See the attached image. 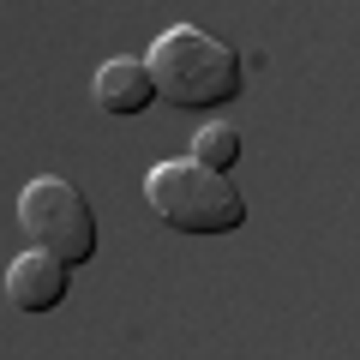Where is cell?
Listing matches in <instances>:
<instances>
[{"label":"cell","instance_id":"cell-2","mask_svg":"<svg viewBox=\"0 0 360 360\" xmlns=\"http://www.w3.org/2000/svg\"><path fill=\"white\" fill-rule=\"evenodd\" d=\"M144 198L150 210L180 234H234L246 229V198L229 174H210L193 156L186 162H156L144 174Z\"/></svg>","mask_w":360,"mask_h":360},{"label":"cell","instance_id":"cell-4","mask_svg":"<svg viewBox=\"0 0 360 360\" xmlns=\"http://www.w3.org/2000/svg\"><path fill=\"white\" fill-rule=\"evenodd\" d=\"M66 288H72V270L60 258H49V252H25L6 270V300L18 312H54L66 300Z\"/></svg>","mask_w":360,"mask_h":360},{"label":"cell","instance_id":"cell-5","mask_svg":"<svg viewBox=\"0 0 360 360\" xmlns=\"http://www.w3.org/2000/svg\"><path fill=\"white\" fill-rule=\"evenodd\" d=\"M90 96H96V108L132 120V115H144V108L156 103V78H150V66H144V60H127V54H120V60H108L103 72H96Z\"/></svg>","mask_w":360,"mask_h":360},{"label":"cell","instance_id":"cell-3","mask_svg":"<svg viewBox=\"0 0 360 360\" xmlns=\"http://www.w3.org/2000/svg\"><path fill=\"white\" fill-rule=\"evenodd\" d=\"M18 222H25L30 246L49 252V258H60L66 270L96 258V210H90V198L60 174H37L25 193H18Z\"/></svg>","mask_w":360,"mask_h":360},{"label":"cell","instance_id":"cell-1","mask_svg":"<svg viewBox=\"0 0 360 360\" xmlns=\"http://www.w3.org/2000/svg\"><path fill=\"white\" fill-rule=\"evenodd\" d=\"M156 78V96L168 108H193V115H210V108H234L246 96V60L229 49L222 37H205L198 25H174L150 42L144 54Z\"/></svg>","mask_w":360,"mask_h":360},{"label":"cell","instance_id":"cell-6","mask_svg":"<svg viewBox=\"0 0 360 360\" xmlns=\"http://www.w3.org/2000/svg\"><path fill=\"white\" fill-rule=\"evenodd\" d=\"M193 162L210 168V174H234V162H240V132L229 120H205L198 139H193Z\"/></svg>","mask_w":360,"mask_h":360}]
</instances>
